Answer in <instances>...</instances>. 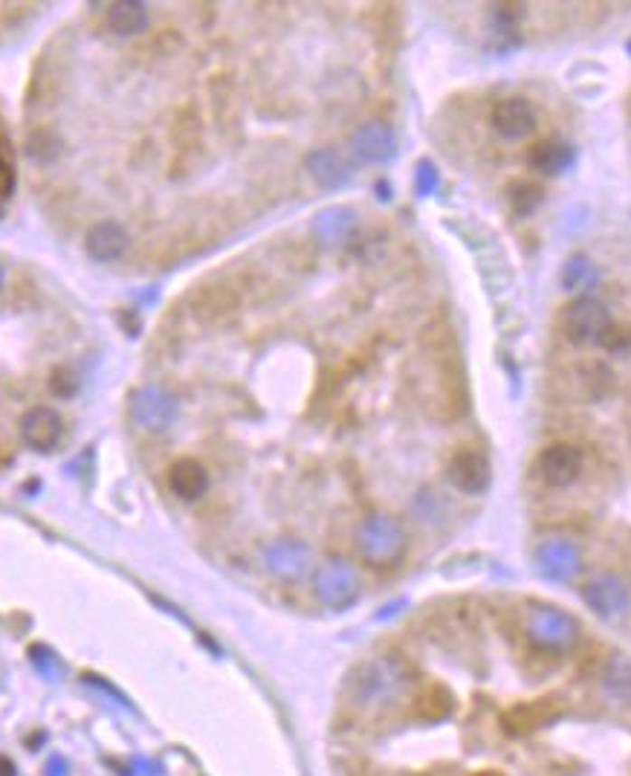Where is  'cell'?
Masks as SVG:
<instances>
[{"label": "cell", "mask_w": 631, "mask_h": 776, "mask_svg": "<svg viewBox=\"0 0 631 776\" xmlns=\"http://www.w3.org/2000/svg\"><path fill=\"white\" fill-rule=\"evenodd\" d=\"M414 669L397 655H380L356 667L345 681V701L353 713H385L409 698Z\"/></svg>", "instance_id": "cell-1"}, {"label": "cell", "mask_w": 631, "mask_h": 776, "mask_svg": "<svg viewBox=\"0 0 631 776\" xmlns=\"http://www.w3.org/2000/svg\"><path fill=\"white\" fill-rule=\"evenodd\" d=\"M356 551L368 565L391 568L406 554V527L389 513H368L356 527Z\"/></svg>", "instance_id": "cell-2"}, {"label": "cell", "mask_w": 631, "mask_h": 776, "mask_svg": "<svg viewBox=\"0 0 631 776\" xmlns=\"http://www.w3.org/2000/svg\"><path fill=\"white\" fill-rule=\"evenodd\" d=\"M363 594V573L348 556H327L313 568V597L325 609H351Z\"/></svg>", "instance_id": "cell-3"}, {"label": "cell", "mask_w": 631, "mask_h": 776, "mask_svg": "<svg viewBox=\"0 0 631 776\" xmlns=\"http://www.w3.org/2000/svg\"><path fill=\"white\" fill-rule=\"evenodd\" d=\"M524 635L544 652H568L579 643V623L565 609L533 606L524 617Z\"/></svg>", "instance_id": "cell-4"}, {"label": "cell", "mask_w": 631, "mask_h": 776, "mask_svg": "<svg viewBox=\"0 0 631 776\" xmlns=\"http://www.w3.org/2000/svg\"><path fill=\"white\" fill-rule=\"evenodd\" d=\"M611 310L597 296H577L562 310V330L577 345H602L611 330Z\"/></svg>", "instance_id": "cell-5"}, {"label": "cell", "mask_w": 631, "mask_h": 776, "mask_svg": "<svg viewBox=\"0 0 631 776\" xmlns=\"http://www.w3.org/2000/svg\"><path fill=\"white\" fill-rule=\"evenodd\" d=\"M261 568L276 577L281 582H298L307 577V571L313 568V551L307 542L293 539V536H281V539H272L267 542L261 554Z\"/></svg>", "instance_id": "cell-6"}, {"label": "cell", "mask_w": 631, "mask_h": 776, "mask_svg": "<svg viewBox=\"0 0 631 776\" xmlns=\"http://www.w3.org/2000/svg\"><path fill=\"white\" fill-rule=\"evenodd\" d=\"M582 600L602 620H617V617L628 614L631 609L628 585L617 573H597V577L588 580L582 588Z\"/></svg>", "instance_id": "cell-7"}, {"label": "cell", "mask_w": 631, "mask_h": 776, "mask_svg": "<svg viewBox=\"0 0 631 776\" xmlns=\"http://www.w3.org/2000/svg\"><path fill=\"white\" fill-rule=\"evenodd\" d=\"M562 715V707L553 698H539V701H524V704H513L504 713L498 715V727L507 733V736H530L542 727L553 724L556 718Z\"/></svg>", "instance_id": "cell-8"}, {"label": "cell", "mask_w": 631, "mask_h": 776, "mask_svg": "<svg viewBox=\"0 0 631 776\" xmlns=\"http://www.w3.org/2000/svg\"><path fill=\"white\" fill-rule=\"evenodd\" d=\"M490 476H493L490 461H486V458L476 450H457L447 464L449 484L466 496L484 493L486 487H490Z\"/></svg>", "instance_id": "cell-9"}, {"label": "cell", "mask_w": 631, "mask_h": 776, "mask_svg": "<svg viewBox=\"0 0 631 776\" xmlns=\"http://www.w3.org/2000/svg\"><path fill=\"white\" fill-rule=\"evenodd\" d=\"M134 421L146 432H168L171 423L177 421V400L171 397L165 388H142L137 394Z\"/></svg>", "instance_id": "cell-10"}, {"label": "cell", "mask_w": 631, "mask_h": 776, "mask_svg": "<svg viewBox=\"0 0 631 776\" xmlns=\"http://www.w3.org/2000/svg\"><path fill=\"white\" fill-rule=\"evenodd\" d=\"M536 565L548 580L553 582H568L579 573L582 556L579 548L568 539H544L536 551Z\"/></svg>", "instance_id": "cell-11"}, {"label": "cell", "mask_w": 631, "mask_h": 776, "mask_svg": "<svg viewBox=\"0 0 631 776\" xmlns=\"http://www.w3.org/2000/svg\"><path fill=\"white\" fill-rule=\"evenodd\" d=\"M61 435H64V421L50 406H35L21 418V438L26 447H33L38 452H50L61 440Z\"/></svg>", "instance_id": "cell-12"}, {"label": "cell", "mask_w": 631, "mask_h": 776, "mask_svg": "<svg viewBox=\"0 0 631 776\" xmlns=\"http://www.w3.org/2000/svg\"><path fill=\"white\" fill-rule=\"evenodd\" d=\"M351 151L363 163H389L397 151V137L385 122H365L353 131Z\"/></svg>", "instance_id": "cell-13"}, {"label": "cell", "mask_w": 631, "mask_h": 776, "mask_svg": "<svg viewBox=\"0 0 631 776\" xmlns=\"http://www.w3.org/2000/svg\"><path fill=\"white\" fill-rule=\"evenodd\" d=\"M582 472V452L570 443H553L539 455V476L551 487H568Z\"/></svg>", "instance_id": "cell-14"}, {"label": "cell", "mask_w": 631, "mask_h": 776, "mask_svg": "<svg viewBox=\"0 0 631 776\" xmlns=\"http://www.w3.org/2000/svg\"><path fill=\"white\" fill-rule=\"evenodd\" d=\"M168 490L183 501H197L209 490V469L197 458H180L165 472Z\"/></svg>", "instance_id": "cell-15"}, {"label": "cell", "mask_w": 631, "mask_h": 776, "mask_svg": "<svg viewBox=\"0 0 631 776\" xmlns=\"http://www.w3.org/2000/svg\"><path fill=\"white\" fill-rule=\"evenodd\" d=\"M493 128H495V134L504 139H522L527 134H533L536 113L524 99H504V102H498L493 110Z\"/></svg>", "instance_id": "cell-16"}, {"label": "cell", "mask_w": 631, "mask_h": 776, "mask_svg": "<svg viewBox=\"0 0 631 776\" xmlns=\"http://www.w3.org/2000/svg\"><path fill=\"white\" fill-rule=\"evenodd\" d=\"M305 166H307V175L319 183L322 189H336V185L348 183V177H351V166L336 148L313 151L305 160Z\"/></svg>", "instance_id": "cell-17"}, {"label": "cell", "mask_w": 631, "mask_h": 776, "mask_svg": "<svg viewBox=\"0 0 631 776\" xmlns=\"http://www.w3.org/2000/svg\"><path fill=\"white\" fill-rule=\"evenodd\" d=\"M88 250L96 261H117L127 250V232L119 221H99L88 232Z\"/></svg>", "instance_id": "cell-18"}, {"label": "cell", "mask_w": 631, "mask_h": 776, "mask_svg": "<svg viewBox=\"0 0 631 776\" xmlns=\"http://www.w3.org/2000/svg\"><path fill=\"white\" fill-rule=\"evenodd\" d=\"M353 229H356V214L345 206H331L313 218V235L322 243H327V247L345 243L353 235Z\"/></svg>", "instance_id": "cell-19"}, {"label": "cell", "mask_w": 631, "mask_h": 776, "mask_svg": "<svg viewBox=\"0 0 631 776\" xmlns=\"http://www.w3.org/2000/svg\"><path fill=\"white\" fill-rule=\"evenodd\" d=\"M570 166H573V148L559 139H544L530 148V168L539 171V175L556 177L565 175Z\"/></svg>", "instance_id": "cell-20"}, {"label": "cell", "mask_w": 631, "mask_h": 776, "mask_svg": "<svg viewBox=\"0 0 631 776\" xmlns=\"http://www.w3.org/2000/svg\"><path fill=\"white\" fill-rule=\"evenodd\" d=\"M602 689L606 696L620 704V707H631V660L623 655H614L606 669H602Z\"/></svg>", "instance_id": "cell-21"}, {"label": "cell", "mask_w": 631, "mask_h": 776, "mask_svg": "<svg viewBox=\"0 0 631 776\" xmlns=\"http://www.w3.org/2000/svg\"><path fill=\"white\" fill-rule=\"evenodd\" d=\"M455 707L452 693L443 684H429L423 686L418 698H414V713H418L423 722H443Z\"/></svg>", "instance_id": "cell-22"}, {"label": "cell", "mask_w": 631, "mask_h": 776, "mask_svg": "<svg viewBox=\"0 0 631 776\" xmlns=\"http://www.w3.org/2000/svg\"><path fill=\"white\" fill-rule=\"evenodd\" d=\"M108 26L113 35H139L148 30V12L139 4H113L108 6Z\"/></svg>", "instance_id": "cell-23"}, {"label": "cell", "mask_w": 631, "mask_h": 776, "mask_svg": "<svg viewBox=\"0 0 631 776\" xmlns=\"http://www.w3.org/2000/svg\"><path fill=\"white\" fill-rule=\"evenodd\" d=\"M559 279H562V287L568 293H582L585 296V290H591V287L599 281V272H597L591 258L582 255V252H573L565 261L562 276H559Z\"/></svg>", "instance_id": "cell-24"}, {"label": "cell", "mask_w": 631, "mask_h": 776, "mask_svg": "<svg viewBox=\"0 0 631 776\" xmlns=\"http://www.w3.org/2000/svg\"><path fill=\"white\" fill-rule=\"evenodd\" d=\"M510 203L519 214H530L542 203V189L533 180H515L510 185Z\"/></svg>", "instance_id": "cell-25"}, {"label": "cell", "mask_w": 631, "mask_h": 776, "mask_svg": "<svg viewBox=\"0 0 631 776\" xmlns=\"http://www.w3.org/2000/svg\"><path fill=\"white\" fill-rule=\"evenodd\" d=\"M438 183H440L438 168H435L432 163H420V166H418V194H420V197L435 194Z\"/></svg>", "instance_id": "cell-26"}, {"label": "cell", "mask_w": 631, "mask_h": 776, "mask_svg": "<svg viewBox=\"0 0 631 776\" xmlns=\"http://www.w3.org/2000/svg\"><path fill=\"white\" fill-rule=\"evenodd\" d=\"M472 776H504L501 771H478V773H472Z\"/></svg>", "instance_id": "cell-27"}, {"label": "cell", "mask_w": 631, "mask_h": 776, "mask_svg": "<svg viewBox=\"0 0 631 776\" xmlns=\"http://www.w3.org/2000/svg\"><path fill=\"white\" fill-rule=\"evenodd\" d=\"M0 284H4V272H0Z\"/></svg>", "instance_id": "cell-28"}, {"label": "cell", "mask_w": 631, "mask_h": 776, "mask_svg": "<svg viewBox=\"0 0 631 776\" xmlns=\"http://www.w3.org/2000/svg\"><path fill=\"white\" fill-rule=\"evenodd\" d=\"M628 55H631V41H628Z\"/></svg>", "instance_id": "cell-29"}]
</instances>
